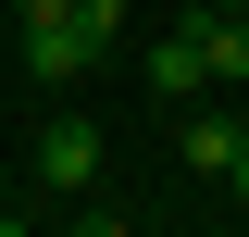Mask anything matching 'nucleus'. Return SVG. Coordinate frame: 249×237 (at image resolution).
I'll return each instance as SVG.
<instances>
[{"instance_id":"nucleus-4","label":"nucleus","mask_w":249,"mask_h":237,"mask_svg":"<svg viewBox=\"0 0 249 237\" xmlns=\"http://www.w3.org/2000/svg\"><path fill=\"white\" fill-rule=\"evenodd\" d=\"M37 187H50V200H88L100 187V125L88 113H50L37 125Z\"/></svg>"},{"instance_id":"nucleus-6","label":"nucleus","mask_w":249,"mask_h":237,"mask_svg":"<svg viewBox=\"0 0 249 237\" xmlns=\"http://www.w3.org/2000/svg\"><path fill=\"white\" fill-rule=\"evenodd\" d=\"M224 200H237V212H249V150H237V162H224Z\"/></svg>"},{"instance_id":"nucleus-1","label":"nucleus","mask_w":249,"mask_h":237,"mask_svg":"<svg viewBox=\"0 0 249 237\" xmlns=\"http://www.w3.org/2000/svg\"><path fill=\"white\" fill-rule=\"evenodd\" d=\"M13 25H25V75H37V88H88L100 50H112V38L75 25V0H62V13H13Z\"/></svg>"},{"instance_id":"nucleus-2","label":"nucleus","mask_w":249,"mask_h":237,"mask_svg":"<svg viewBox=\"0 0 249 237\" xmlns=\"http://www.w3.org/2000/svg\"><path fill=\"white\" fill-rule=\"evenodd\" d=\"M237 150H249V100H187V113H175V162H187V175H199V187H224V162H237Z\"/></svg>"},{"instance_id":"nucleus-3","label":"nucleus","mask_w":249,"mask_h":237,"mask_svg":"<svg viewBox=\"0 0 249 237\" xmlns=\"http://www.w3.org/2000/svg\"><path fill=\"white\" fill-rule=\"evenodd\" d=\"M150 100H162V113L212 100V50H199V0H175V25L150 38Z\"/></svg>"},{"instance_id":"nucleus-7","label":"nucleus","mask_w":249,"mask_h":237,"mask_svg":"<svg viewBox=\"0 0 249 237\" xmlns=\"http://www.w3.org/2000/svg\"><path fill=\"white\" fill-rule=\"evenodd\" d=\"M199 13H249V0H199Z\"/></svg>"},{"instance_id":"nucleus-5","label":"nucleus","mask_w":249,"mask_h":237,"mask_svg":"<svg viewBox=\"0 0 249 237\" xmlns=\"http://www.w3.org/2000/svg\"><path fill=\"white\" fill-rule=\"evenodd\" d=\"M199 50H212V88H249V13H199Z\"/></svg>"}]
</instances>
